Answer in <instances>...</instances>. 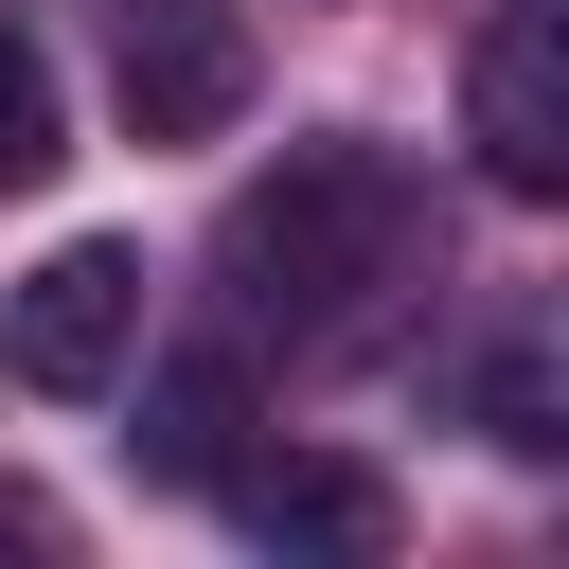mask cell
Here are the masks:
<instances>
[{
	"label": "cell",
	"mask_w": 569,
	"mask_h": 569,
	"mask_svg": "<svg viewBox=\"0 0 569 569\" xmlns=\"http://www.w3.org/2000/svg\"><path fill=\"white\" fill-rule=\"evenodd\" d=\"M0 551H53V498L36 480H0Z\"/></svg>",
	"instance_id": "cell-9"
},
{
	"label": "cell",
	"mask_w": 569,
	"mask_h": 569,
	"mask_svg": "<svg viewBox=\"0 0 569 569\" xmlns=\"http://www.w3.org/2000/svg\"><path fill=\"white\" fill-rule=\"evenodd\" d=\"M213 498H231V516H249L267 551H320V569H373V551H391V480H373V462H338V445H284V462H231Z\"/></svg>",
	"instance_id": "cell-5"
},
{
	"label": "cell",
	"mask_w": 569,
	"mask_h": 569,
	"mask_svg": "<svg viewBox=\"0 0 569 569\" xmlns=\"http://www.w3.org/2000/svg\"><path fill=\"white\" fill-rule=\"evenodd\" d=\"M480 427H498L516 462H551V445H569V409H551V338H498V356H480Z\"/></svg>",
	"instance_id": "cell-8"
},
{
	"label": "cell",
	"mask_w": 569,
	"mask_h": 569,
	"mask_svg": "<svg viewBox=\"0 0 569 569\" xmlns=\"http://www.w3.org/2000/svg\"><path fill=\"white\" fill-rule=\"evenodd\" d=\"M462 142H480L498 196H569V36H551V0H498V18H480V53H462Z\"/></svg>",
	"instance_id": "cell-3"
},
{
	"label": "cell",
	"mask_w": 569,
	"mask_h": 569,
	"mask_svg": "<svg viewBox=\"0 0 569 569\" xmlns=\"http://www.w3.org/2000/svg\"><path fill=\"white\" fill-rule=\"evenodd\" d=\"M409 231H427V196H409V160H391V142H284V160L231 196L213 267H231V302H249V320L338 338V320L409 267Z\"/></svg>",
	"instance_id": "cell-1"
},
{
	"label": "cell",
	"mask_w": 569,
	"mask_h": 569,
	"mask_svg": "<svg viewBox=\"0 0 569 569\" xmlns=\"http://www.w3.org/2000/svg\"><path fill=\"white\" fill-rule=\"evenodd\" d=\"M124 445H142V480H178V498H213V480L249 462V356H231V338H196V356H160V373H142V427H124Z\"/></svg>",
	"instance_id": "cell-6"
},
{
	"label": "cell",
	"mask_w": 569,
	"mask_h": 569,
	"mask_svg": "<svg viewBox=\"0 0 569 569\" xmlns=\"http://www.w3.org/2000/svg\"><path fill=\"white\" fill-rule=\"evenodd\" d=\"M107 89H124V142H231L267 53H249L231 0H124L107 18Z\"/></svg>",
	"instance_id": "cell-2"
},
{
	"label": "cell",
	"mask_w": 569,
	"mask_h": 569,
	"mask_svg": "<svg viewBox=\"0 0 569 569\" xmlns=\"http://www.w3.org/2000/svg\"><path fill=\"white\" fill-rule=\"evenodd\" d=\"M53 160H71V107H53V53H36V36H0V196H53Z\"/></svg>",
	"instance_id": "cell-7"
},
{
	"label": "cell",
	"mask_w": 569,
	"mask_h": 569,
	"mask_svg": "<svg viewBox=\"0 0 569 569\" xmlns=\"http://www.w3.org/2000/svg\"><path fill=\"white\" fill-rule=\"evenodd\" d=\"M0 356H18V391H107V373L142 356V249H124V231H71V249L18 284Z\"/></svg>",
	"instance_id": "cell-4"
}]
</instances>
